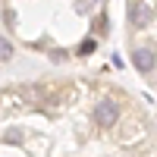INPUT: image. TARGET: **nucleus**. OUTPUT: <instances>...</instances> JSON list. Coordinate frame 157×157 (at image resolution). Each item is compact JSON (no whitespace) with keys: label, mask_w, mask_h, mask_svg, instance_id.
<instances>
[{"label":"nucleus","mask_w":157,"mask_h":157,"mask_svg":"<svg viewBox=\"0 0 157 157\" xmlns=\"http://www.w3.org/2000/svg\"><path fill=\"white\" fill-rule=\"evenodd\" d=\"M94 120H98L104 129H110V126H116V120H120V107H116L113 101H101L98 110H94Z\"/></svg>","instance_id":"1"},{"label":"nucleus","mask_w":157,"mask_h":157,"mask_svg":"<svg viewBox=\"0 0 157 157\" xmlns=\"http://www.w3.org/2000/svg\"><path fill=\"white\" fill-rule=\"evenodd\" d=\"M132 63H135V69L138 72H151L154 66H157V57H154V50H148V47H138L135 54H132Z\"/></svg>","instance_id":"2"},{"label":"nucleus","mask_w":157,"mask_h":157,"mask_svg":"<svg viewBox=\"0 0 157 157\" xmlns=\"http://www.w3.org/2000/svg\"><path fill=\"white\" fill-rule=\"evenodd\" d=\"M129 22H132L135 29H145V25L151 22V6L148 3H135L132 13H129Z\"/></svg>","instance_id":"3"},{"label":"nucleus","mask_w":157,"mask_h":157,"mask_svg":"<svg viewBox=\"0 0 157 157\" xmlns=\"http://www.w3.org/2000/svg\"><path fill=\"white\" fill-rule=\"evenodd\" d=\"M0 60H13V44L0 35Z\"/></svg>","instance_id":"4"},{"label":"nucleus","mask_w":157,"mask_h":157,"mask_svg":"<svg viewBox=\"0 0 157 157\" xmlns=\"http://www.w3.org/2000/svg\"><path fill=\"white\" fill-rule=\"evenodd\" d=\"M91 50H94V41H85L82 47H78V54H91Z\"/></svg>","instance_id":"5"}]
</instances>
